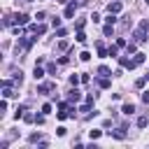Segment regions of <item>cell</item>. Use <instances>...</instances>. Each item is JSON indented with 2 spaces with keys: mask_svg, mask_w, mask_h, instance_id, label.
<instances>
[{
  "mask_svg": "<svg viewBox=\"0 0 149 149\" xmlns=\"http://www.w3.org/2000/svg\"><path fill=\"white\" fill-rule=\"evenodd\" d=\"M51 26H54V28H61V19H58V16H56V19H54V21H51Z\"/></svg>",
  "mask_w": 149,
  "mask_h": 149,
  "instance_id": "cell-37",
  "label": "cell"
},
{
  "mask_svg": "<svg viewBox=\"0 0 149 149\" xmlns=\"http://www.w3.org/2000/svg\"><path fill=\"white\" fill-rule=\"evenodd\" d=\"M54 88H56L54 81H42V84H37V93H44V95H47L49 91H54Z\"/></svg>",
  "mask_w": 149,
  "mask_h": 149,
  "instance_id": "cell-4",
  "label": "cell"
},
{
  "mask_svg": "<svg viewBox=\"0 0 149 149\" xmlns=\"http://www.w3.org/2000/svg\"><path fill=\"white\" fill-rule=\"evenodd\" d=\"M35 123H37V126H42V123H44V116H42V114H40V116H35Z\"/></svg>",
  "mask_w": 149,
  "mask_h": 149,
  "instance_id": "cell-38",
  "label": "cell"
},
{
  "mask_svg": "<svg viewBox=\"0 0 149 149\" xmlns=\"http://www.w3.org/2000/svg\"><path fill=\"white\" fill-rule=\"evenodd\" d=\"M91 21H93V23H98V21H100V14H98V12H93V14H91Z\"/></svg>",
  "mask_w": 149,
  "mask_h": 149,
  "instance_id": "cell-30",
  "label": "cell"
},
{
  "mask_svg": "<svg viewBox=\"0 0 149 149\" xmlns=\"http://www.w3.org/2000/svg\"><path fill=\"white\" fill-rule=\"evenodd\" d=\"M147 30H149V19H142L140 21V26H137V30L133 33V37H135V42H140V44H144L149 37H147Z\"/></svg>",
  "mask_w": 149,
  "mask_h": 149,
  "instance_id": "cell-1",
  "label": "cell"
},
{
  "mask_svg": "<svg viewBox=\"0 0 149 149\" xmlns=\"http://www.w3.org/2000/svg\"><path fill=\"white\" fill-rule=\"evenodd\" d=\"M23 112H26V107H23V105H19V107H16V112H14V119H16V121H19V119H23Z\"/></svg>",
  "mask_w": 149,
  "mask_h": 149,
  "instance_id": "cell-16",
  "label": "cell"
},
{
  "mask_svg": "<svg viewBox=\"0 0 149 149\" xmlns=\"http://www.w3.org/2000/svg\"><path fill=\"white\" fill-rule=\"evenodd\" d=\"M121 112H123L126 116H130V114H135V105H133V102H126V105L121 107Z\"/></svg>",
  "mask_w": 149,
  "mask_h": 149,
  "instance_id": "cell-10",
  "label": "cell"
},
{
  "mask_svg": "<svg viewBox=\"0 0 149 149\" xmlns=\"http://www.w3.org/2000/svg\"><path fill=\"white\" fill-rule=\"evenodd\" d=\"M88 135H91V140H98V137H100V135H102V130H91V133H88Z\"/></svg>",
  "mask_w": 149,
  "mask_h": 149,
  "instance_id": "cell-26",
  "label": "cell"
},
{
  "mask_svg": "<svg viewBox=\"0 0 149 149\" xmlns=\"http://www.w3.org/2000/svg\"><path fill=\"white\" fill-rule=\"evenodd\" d=\"M77 42L86 44V35H84V30H77Z\"/></svg>",
  "mask_w": 149,
  "mask_h": 149,
  "instance_id": "cell-20",
  "label": "cell"
},
{
  "mask_svg": "<svg viewBox=\"0 0 149 149\" xmlns=\"http://www.w3.org/2000/svg\"><path fill=\"white\" fill-rule=\"evenodd\" d=\"M149 126V116H140L137 119V128H147Z\"/></svg>",
  "mask_w": 149,
  "mask_h": 149,
  "instance_id": "cell-17",
  "label": "cell"
},
{
  "mask_svg": "<svg viewBox=\"0 0 149 149\" xmlns=\"http://www.w3.org/2000/svg\"><path fill=\"white\" fill-rule=\"evenodd\" d=\"M44 74H47V72H44V70H42V68H40V65H35V70H33V77H35V79H37V81H40V79H42V77H44Z\"/></svg>",
  "mask_w": 149,
  "mask_h": 149,
  "instance_id": "cell-13",
  "label": "cell"
},
{
  "mask_svg": "<svg viewBox=\"0 0 149 149\" xmlns=\"http://www.w3.org/2000/svg\"><path fill=\"white\" fill-rule=\"evenodd\" d=\"M37 140H42V135H40V133H33V135H30V137H28V142H33V144H35V142H37Z\"/></svg>",
  "mask_w": 149,
  "mask_h": 149,
  "instance_id": "cell-23",
  "label": "cell"
},
{
  "mask_svg": "<svg viewBox=\"0 0 149 149\" xmlns=\"http://www.w3.org/2000/svg\"><path fill=\"white\" fill-rule=\"evenodd\" d=\"M58 49H61V51H65V49H68V42H65V40H61V42H58Z\"/></svg>",
  "mask_w": 149,
  "mask_h": 149,
  "instance_id": "cell-34",
  "label": "cell"
},
{
  "mask_svg": "<svg viewBox=\"0 0 149 149\" xmlns=\"http://www.w3.org/2000/svg\"><path fill=\"white\" fill-rule=\"evenodd\" d=\"M47 72H49V74H54V72H56V65H54V63H49V65H47Z\"/></svg>",
  "mask_w": 149,
  "mask_h": 149,
  "instance_id": "cell-35",
  "label": "cell"
},
{
  "mask_svg": "<svg viewBox=\"0 0 149 149\" xmlns=\"http://www.w3.org/2000/svg\"><path fill=\"white\" fill-rule=\"evenodd\" d=\"M65 109H68V102L61 100V102H58V112H65Z\"/></svg>",
  "mask_w": 149,
  "mask_h": 149,
  "instance_id": "cell-28",
  "label": "cell"
},
{
  "mask_svg": "<svg viewBox=\"0 0 149 149\" xmlns=\"http://www.w3.org/2000/svg\"><path fill=\"white\" fill-rule=\"evenodd\" d=\"M109 135L116 137V140H126V126H119L116 130H109Z\"/></svg>",
  "mask_w": 149,
  "mask_h": 149,
  "instance_id": "cell-7",
  "label": "cell"
},
{
  "mask_svg": "<svg viewBox=\"0 0 149 149\" xmlns=\"http://www.w3.org/2000/svg\"><path fill=\"white\" fill-rule=\"evenodd\" d=\"M28 30H30L33 35H44V33H47V26H44L42 21H37V23H28Z\"/></svg>",
  "mask_w": 149,
  "mask_h": 149,
  "instance_id": "cell-2",
  "label": "cell"
},
{
  "mask_svg": "<svg viewBox=\"0 0 149 149\" xmlns=\"http://www.w3.org/2000/svg\"><path fill=\"white\" fill-rule=\"evenodd\" d=\"M144 2H147V5H149V0H144Z\"/></svg>",
  "mask_w": 149,
  "mask_h": 149,
  "instance_id": "cell-41",
  "label": "cell"
},
{
  "mask_svg": "<svg viewBox=\"0 0 149 149\" xmlns=\"http://www.w3.org/2000/svg\"><path fill=\"white\" fill-rule=\"evenodd\" d=\"M102 33H105V35H112V23H107V26L102 28Z\"/></svg>",
  "mask_w": 149,
  "mask_h": 149,
  "instance_id": "cell-32",
  "label": "cell"
},
{
  "mask_svg": "<svg viewBox=\"0 0 149 149\" xmlns=\"http://www.w3.org/2000/svg\"><path fill=\"white\" fill-rule=\"evenodd\" d=\"M56 35H58V37H65V35H68V30H65V28H58V30H56Z\"/></svg>",
  "mask_w": 149,
  "mask_h": 149,
  "instance_id": "cell-33",
  "label": "cell"
},
{
  "mask_svg": "<svg viewBox=\"0 0 149 149\" xmlns=\"http://www.w3.org/2000/svg\"><path fill=\"white\" fill-rule=\"evenodd\" d=\"M49 112H51V102H44L42 105V114H49Z\"/></svg>",
  "mask_w": 149,
  "mask_h": 149,
  "instance_id": "cell-25",
  "label": "cell"
},
{
  "mask_svg": "<svg viewBox=\"0 0 149 149\" xmlns=\"http://www.w3.org/2000/svg\"><path fill=\"white\" fill-rule=\"evenodd\" d=\"M144 61H147V56H144L142 51H137V54H135V63H137V65H142Z\"/></svg>",
  "mask_w": 149,
  "mask_h": 149,
  "instance_id": "cell-19",
  "label": "cell"
},
{
  "mask_svg": "<svg viewBox=\"0 0 149 149\" xmlns=\"http://www.w3.org/2000/svg\"><path fill=\"white\" fill-rule=\"evenodd\" d=\"M84 23H86V21H84V19H79V21L74 23V28H77V30H81V28H84Z\"/></svg>",
  "mask_w": 149,
  "mask_h": 149,
  "instance_id": "cell-31",
  "label": "cell"
},
{
  "mask_svg": "<svg viewBox=\"0 0 149 149\" xmlns=\"http://www.w3.org/2000/svg\"><path fill=\"white\" fill-rule=\"evenodd\" d=\"M79 58L86 63V61H91V54H88V51H81V54H79Z\"/></svg>",
  "mask_w": 149,
  "mask_h": 149,
  "instance_id": "cell-24",
  "label": "cell"
},
{
  "mask_svg": "<svg viewBox=\"0 0 149 149\" xmlns=\"http://www.w3.org/2000/svg\"><path fill=\"white\" fill-rule=\"evenodd\" d=\"M142 102H147V105H149V91H144V93H142Z\"/></svg>",
  "mask_w": 149,
  "mask_h": 149,
  "instance_id": "cell-39",
  "label": "cell"
},
{
  "mask_svg": "<svg viewBox=\"0 0 149 149\" xmlns=\"http://www.w3.org/2000/svg\"><path fill=\"white\" fill-rule=\"evenodd\" d=\"M98 74H100V77H112V70H109L107 65H100V68H98Z\"/></svg>",
  "mask_w": 149,
  "mask_h": 149,
  "instance_id": "cell-12",
  "label": "cell"
},
{
  "mask_svg": "<svg viewBox=\"0 0 149 149\" xmlns=\"http://www.w3.org/2000/svg\"><path fill=\"white\" fill-rule=\"evenodd\" d=\"M98 86H100V88H109V86H112L109 77H100V79H98Z\"/></svg>",
  "mask_w": 149,
  "mask_h": 149,
  "instance_id": "cell-14",
  "label": "cell"
},
{
  "mask_svg": "<svg viewBox=\"0 0 149 149\" xmlns=\"http://www.w3.org/2000/svg\"><path fill=\"white\" fill-rule=\"evenodd\" d=\"M56 135H58V137H63V135H65V128H63V126H58V128H56Z\"/></svg>",
  "mask_w": 149,
  "mask_h": 149,
  "instance_id": "cell-36",
  "label": "cell"
},
{
  "mask_svg": "<svg viewBox=\"0 0 149 149\" xmlns=\"http://www.w3.org/2000/svg\"><path fill=\"white\" fill-rule=\"evenodd\" d=\"M12 84H14V81H9V79H2V98H12V95H14V91H12Z\"/></svg>",
  "mask_w": 149,
  "mask_h": 149,
  "instance_id": "cell-5",
  "label": "cell"
},
{
  "mask_svg": "<svg viewBox=\"0 0 149 149\" xmlns=\"http://www.w3.org/2000/svg\"><path fill=\"white\" fill-rule=\"evenodd\" d=\"M23 81V72L19 70V72H14V84H21Z\"/></svg>",
  "mask_w": 149,
  "mask_h": 149,
  "instance_id": "cell-21",
  "label": "cell"
},
{
  "mask_svg": "<svg viewBox=\"0 0 149 149\" xmlns=\"http://www.w3.org/2000/svg\"><path fill=\"white\" fill-rule=\"evenodd\" d=\"M23 121H28V123H33V121H35V114H23Z\"/></svg>",
  "mask_w": 149,
  "mask_h": 149,
  "instance_id": "cell-29",
  "label": "cell"
},
{
  "mask_svg": "<svg viewBox=\"0 0 149 149\" xmlns=\"http://www.w3.org/2000/svg\"><path fill=\"white\" fill-rule=\"evenodd\" d=\"M95 49H98V56H100V58H105V56H109V54H107V49H105V44H102V42H98V44H95Z\"/></svg>",
  "mask_w": 149,
  "mask_h": 149,
  "instance_id": "cell-11",
  "label": "cell"
},
{
  "mask_svg": "<svg viewBox=\"0 0 149 149\" xmlns=\"http://www.w3.org/2000/svg\"><path fill=\"white\" fill-rule=\"evenodd\" d=\"M126 51H128V56H130V54L135 56V54H137V47H135V42H130V44H126Z\"/></svg>",
  "mask_w": 149,
  "mask_h": 149,
  "instance_id": "cell-18",
  "label": "cell"
},
{
  "mask_svg": "<svg viewBox=\"0 0 149 149\" xmlns=\"http://www.w3.org/2000/svg\"><path fill=\"white\" fill-rule=\"evenodd\" d=\"M68 100H70V102H79V100H81V93L77 91V86H74V88L68 93Z\"/></svg>",
  "mask_w": 149,
  "mask_h": 149,
  "instance_id": "cell-8",
  "label": "cell"
},
{
  "mask_svg": "<svg viewBox=\"0 0 149 149\" xmlns=\"http://www.w3.org/2000/svg\"><path fill=\"white\" fill-rule=\"evenodd\" d=\"M119 63H121V68H126V70H135V68H137L135 58H126V56H119Z\"/></svg>",
  "mask_w": 149,
  "mask_h": 149,
  "instance_id": "cell-3",
  "label": "cell"
},
{
  "mask_svg": "<svg viewBox=\"0 0 149 149\" xmlns=\"http://www.w3.org/2000/svg\"><path fill=\"white\" fill-rule=\"evenodd\" d=\"M79 81H81V77H79V74H70V84H72V86H77Z\"/></svg>",
  "mask_w": 149,
  "mask_h": 149,
  "instance_id": "cell-22",
  "label": "cell"
},
{
  "mask_svg": "<svg viewBox=\"0 0 149 149\" xmlns=\"http://www.w3.org/2000/svg\"><path fill=\"white\" fill-rule=\"evenodd\" d=\"M121 9H123V2H121V0H114V2L107 5V12H109V14H119Z\"/></svg>",
  "mask_w": 149,
  "mask_h": 149,
  "instance_id": "cell-6",
  "label": "cell"
},
{
  "mask_svg": "<svg viewBox=\"0 0 149 149\" xmlns=\"http://www.w3.org/2000/svg\"><path fill=\"white\" fill-rule=\"evenodd\" d=\"M107 54H109L112 58H119V44H114V47H109V49H107Z\"/></svg>",
  "mask_w": 149,
  "mask_h": 149,
  "instance_id": "cell-15",
  "label": "cell"
},
{
  "mask_svg": "<svg viewBox=\"0 0 149 149\" xmlns=\"http://www.w3.org/2000/svg\"><path fill=\"white\" fill-rule=\"evenodd\" d=\"M58 2H68V0H58Z\"/></svg>",
  "mask_w": 149,
  "mask_h": 149,
  "instance_id": "cell-40",
  "label": "cell"
},
{
  "mask_svg": "<svg viewBox=\"0 0 149 149\" xmlns=\"http://www.w3.org/2000/svg\"><path fill=\"white\" fill-rule=\"evenodd\" d=\"M93 100H95V93H86V102L93 105Z\"/></svg>",
  "mask_w": 149,
  "mask_h": 149,
  "instance_id": "cell-27",
  "label": "cell"
},
{
  "mask_svg": "<svg viewBox=\"0 0 149 149\" xmlns=\"http://www.w3.org/2000/svg\"><path fill=\"white\" fill-rule=\"evenodd\" d=\"M74 12H77V2H70V5L65 7V19H72Z\"/></svg>",
  "mask_w": 149,
  "mask_h": 149,
  "instance_id": "cell-9",
  "label": "cell"
}]
</instances>
